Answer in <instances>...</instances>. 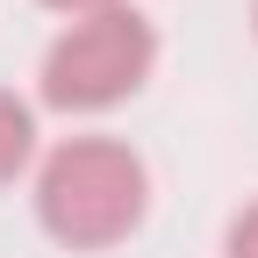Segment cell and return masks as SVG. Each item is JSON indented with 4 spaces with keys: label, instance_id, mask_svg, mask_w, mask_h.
<instances>
[{
    "label": "cell",
    "instance_id": "1",
    "mask_svg": "<svg viewBox=\"0 0 258 258\" xmlns=\"http://www.w3.org/2000/svg\"><path fill=\"white\" fill-rule=\"evenodd\" d=\"M151 172L144 158L115 137H72L43 158L36 172V222L64 251H108L144 222Z\"/></svg>",
    "mask_w": 258,
    "mask_h": 258
},
{
    "label": "cell",
    "instance_id": "2",
    "mask_svg": "<svg viewBox=\"0 0 258 258\" xmlns=\"http://www.w3.org/2000/svg\"><path fill=\"white\" fill-rule=\"evenodd\" d=\"M158 64V29L137 8H101V15H79L57 29V43L43 50V101L64 115H101L115 101H129Z\"/></svg>",
    "mask_w": 258,
    "mask_h": 258
},
{
    "label": "cell",
    "instance_id": "3",
    "mask_svg": "<svg viewBox=\"0 0 258 258\" xmlns=\"http://www.w3.org/2000/svg\"><path fill=\"white\" fill-rule=\"evenodd\" d=\"M29 158H36V115H29V101H15V93L0 86V186H8Z\"/></svg>",
    "mask_w": 258,
    "mask_h": 258
},
{
    "label": "cell",
    "instance_id": "4",
    "mask_svg": "<svg viewBox=\"0 0 258 258\" xmlns=\"http://www.w3.org/2000/svg\"><path fill=\"white\" fill-rule=\"evenodd\" d=\"M222 251H230V258H258V201L230 222V237H222Z\"/></svg>",
    "mask_w": 258,
    "mask_h": 258
},
{
    "label": "cell",
    "instance_id": "5",
    "mask_svg": "<svg viewBox=\"0 0 258 258\" xmlns=\"http://www.w3.org/2000/svg\"><path fill=\"white\" fill-rule=\"evenodd\" d=\"M43 8H57V15H72V22H79V15H101V8H115V0H43Z\"/></svg>",
    "mask_w": 258,
    "mask_h": 258
},
{
    "label": "cell",
    "instance_id": "6",
    "mask_svg": "<svg viewBox=\"0 0 258 258\" xmlns=\"http://www.w3.org/2000/svg\"><path fill=\"white\" fill-rule=\"evenodd\" d=\"M251 29H258V8H251Z\"/></svg>",
    "mask_w": 258,
    "mask_h": 258
}]
</instances>
